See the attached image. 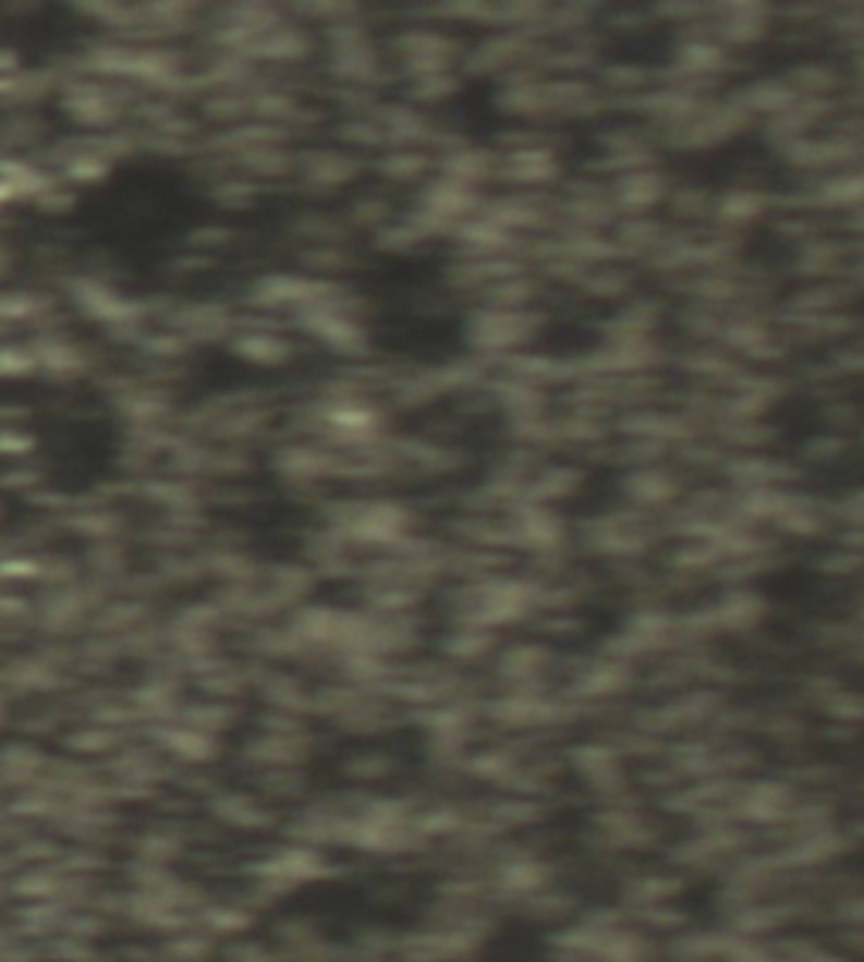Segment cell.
<instances>
[{
  "label": "cell",
  "mask_w": 864,
  "mask_h": 962,
  "mask_svg": "<svg viewBox=\"0 0 864 962\" xmlns=\"http://www.w3.org/2000/svg\"><path fill=\"white\" fill-rule=\"evenodd\" d=\"M236 355H244V358H251V362H260V365H273L281 355H284V349H281V341L278 338H264V334H251V338H244V341H236Z\"/></svg>",
  "instance_id": "1"
},
{
  "label": "cell",
  "mask_w": 864,
  "mask_h": 962,
  "mask_svg": "<svg viewBox=\"0 0 864 962\" xmlns=\"http://www.w3.org/2000/svg\"><path fill=\"white\" fill-rule=\"evenodd\" d=\"M34 365H38V358L27 352H17V349L0 352V375H27Z\"/></svg>",
  "instance_id": "2"
},
{
  "label": "cell",
  "mask_w": 864,
  "mask_h": 962,
  "mask_svg": "<svg viewBox=\"0 0 864 962\" xmlns=\"http://www.w3.org/2000/svg\"><path fill=\"white\" fill-rule=\"evenodd\" d=\"M27 450H31V436L0 433V453H27Z\"/></svg>",
  "instance_id": "3"
},
{
  "label": "cell",
  "mask_w": 864,
  "mask_h": 962,
  "mask_svg": "<svg viewBox=\"0 0 864 962\" xmlns=\"http://www.w3.org/2000/svg\"><path fill=\"white\" fill-rule=\"evenodd\" d=\"M14 68H17L14 54H8V51H0V72H14Z\"/></svg>",
  "instance_id": "4"
}]
</instances>
